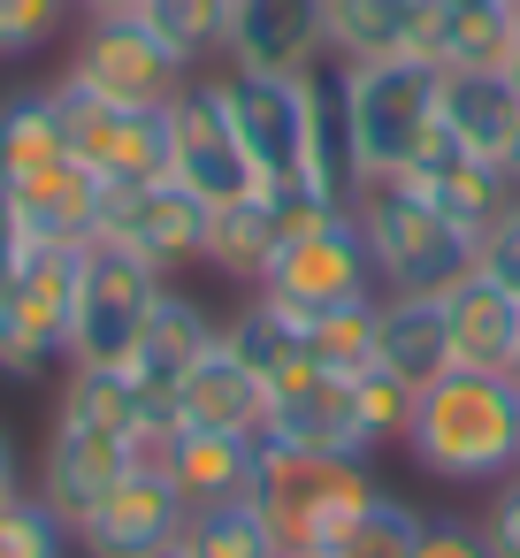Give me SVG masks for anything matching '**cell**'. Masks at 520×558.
Returning a JSON list of instances; mask_svg holds the SVG:
<instances>
[{
  "label": "cell",
  "mask_w": 520,
  "mask_h": 558,
  "mask_svg": "<svg viewBox=\"0 0 520 558\" xmlns=\"http://www.w3.org/2000/svg\"><path fill=\"white\" fill-rule=\"evenodd\" d=\"M169 177H177L184 192H199L207 207L261 192V177H253V161H245V146H238V123H230V108H222V77H192V85L169 100Z\"/></svg>",
  "instance_id": "9"
},
{
  "label": "cell",
  "mask_w": 520,
  "mask_h": 558,
  "mask_svg": "<svg viewBox=\"0 0 520 558\" xmlns=\"http://www.w3.org/2000/svg\"><path fill=\"white\" fill-rule=\"evenodd\" d=\"M199 70H184L138 16H85L77 32V54L62 70V85L93 93V100H116V108H169Z\"/></svg>",
  "instance_id": "8"
},
{
  "label": "cell",
  "mask_w": 520,
  "mask_h": 558,
  "mask_svg": "<svg viewBox=\"0 0 520 558\" xmlns=\"http://www.w3.org/2000/svg\"><path fill=\"white\" fill-rule=\"evenodd\" d=\"M276 199H283V245H276V260H268V276H261L253 291L306 337L329 306L375 299V260H367V245H360L352 207L306 199V192H276Z\"/></svg>",
  "instance_id": "2"
},
{
  "label": "cell",
  "mask_w": 520,
  "mask_h": 558,
  "mask_svg": "<svg viewBox=\"0 0 520 558\" xmlns=\"http://www.w3.org/2000/svg\"><path fill=\"white\" fill-rule=\"evenodd\" d=\"M505 77H512V93H520V47H512V62H505Z\"/></svg>",
  "instance_id": "44"
},
{
  "label": "cell",
  "mask_w": 520,
  "mask_h": 558,
  "mask_svg": "<svg viewBox=\"0 0 520 558\" xmlns=\"http://www.w3.org/2000/svg\"><path fill=\"white\" fill-rule=\"evenodd\" d=\"M436 123H444L467 154L497 161L505 138H512V123H520V93H512L505 70H444V85H436Z\"/></svg>",
  "instance_id": "23"
},
{
  "label": "cell",
  "mask_w": 520,
  "mask_h": 558,
  "mask_svg": "<svg viewBox=\"0 0 520 558\" xmlns=\"http://www.w3.org/2000/svg\"><path fill=\"white\" fill-rule=\"evenodd\" d=\"M138 0H77V16H131Z\"/></svg>",
  "instance_id": "42"
},
{
  "label": "cell",
  "mask_w": 520,
  "mask_h": 558,
  "mask_svg": "<svg viewBox=\"0 0 520 558\" xmlns=\"http://www.w3.org/2000/svg\"><path fill=\"white\" fill-rule=\"evenodd\" d=\"M0 199H9L24 245H93L108 184H100L77 154H62V161L32 169V177H16V184H0Z\"/></svg>",
  "instance_id": "16"
},
{
  "label": "cell",
  "mask_w": 520,
  "mask_h": 558,
  "mask_svg": "<svg viewBox=\"0 0 520 558\" xmlns=\"http://www.w3.org/2000/svg\"><path fill=\"white\" fill-rule=\"evenodd\" d=\"M62 116H70V154L100 177V184H154L169 177V108H116L93 100L77 85H62Z\"/></svg>",
  "instance_id": "11"
},
{
  "label": "cell",
  "mask_w": 520,
  "mask_h": 558,
  "mask_svg": "<svg viewBox=\"0 0 520 558\" xmlns=\"http://www.w3.org/2000/svg\"><path fill=\"white\" fill-rule=\"evenodd\" d=\"M154 558H192V550H184V543H169V550H154Z\"/></svg>",
  "instance_id": "45"
},
{
  "label": "cell",
  "mask_w": 520,
  "mask_h": 558,
  "mask_svg": "<svg viewBox=\"0 0 520 558\" xmlns=\"http://www.w3.org/2000/svg\"><path fill=\"white\" fill-rule=\"evenodd\" d=\"M184 70H199V62H215L222 47H230V0H138L131 9Z\"/></svg>",
  "instance_id": "29"
},
{
  "label": "cell",
  "mask_w": 520,
  "mask_h": 558,
  "mask_svg": "<svg viewBox=\"0 0 520 558\" xmlns=\"http://www.w3.org/2000/svg\"><path fill=\"white\" fill-rule=\"evenodd\" d=\"M177 543H184L192 558H283V535H276V520L261 512V497H215V505H192Z\"/></svg>",
  "instance_id": "26"
},
{
  "label": "cell",
  "mask_w": 520,
  "mask_h": 558,
  "mask_svg": "<svg viewBox=\"0 0 520 558\" xmlns=\"http://www.w3.org/2000/svg\"><path fill=\"white\" fill-rule=\"evenodd\" d=\"M520 47V16L512 0H482V9H451L444 32V70H505Z\"/></svg>",
  "instance_id": "31"
},
{
  "label": "cell",
  "mask_w": 520,
  "mask_h": 558,
  "mask_svg": "<svg viewBox=\"0 0 520 558\" xmlns=\"http://www.w3.org/2000/svg\"><path fill=\"white\" fill-rule=\"evenodd\" d=\"M161 283H169V276H161L154 260H138V253L93 238V245H85V268H77L70 360H85V367H123L131 344H138V329H146V314H154V299H161Z\"/></svg>",
  "instance_id": "7"
},
{
  "label": "cell",
  "mask_w": 520,
  "mask_h": 558,
  "mask_svg": "<svg viewBox=\"0 0 520 558\" xmlns=\"http://www.w3.org/2000/svg\"><path fill=\"white\" fill-rule=\"evenodd\" d=\"M306 352H314V367H329V375H360V367H375V299L329 306V314L306 329Z\"/></svg>",
  "instance_id": "34"
},
{
  "label": "cell",
  "mask_w": 520,
  "mask_h": 558,
  "mask_svg": "<svg viewBox=\"0 0 520 558\" xmlns=\"http://www.w3.org/2000/svg\"><path fill=\"white\" fill-rule=\"evenodd\" d=\"M512 375H520V367H512Z\"/></svg>",
  "instance_id": "48"
},
{
  "label": "cell",
  "mask_w": 520,
  "mask_h": 558,
  "mask_svg": "<svg viewBox=\"0 0 520 558\" xmlns=\"http://www.w3.org/2000/svg\"><path fill=\"white\" fill-rule=\"evenodd\" d=\"M406 451L421 474L489 489L520 466V375H482V367H444L406 421Z\"/></svg>",
  "instance_id": "1"
},
{
  "label": "cell",
  "mask_w": 520,
  "mask_h": 558,
  "mask_svg": "<svg viewBox=\"0 0 520 558\" xmlns=\"http://www.w3.org/2000/svg\"><path fill=\"white\" fill-rule=\"evenodd\" d=\"M230 70H322L329 62V9L322 0H230Z\"/></svg>",
  "instance_id": "15"
},
{
  "label": "cell",
  "mask_w": 520,
  "mask_h": 558,
  "mask_svg": "<svg viewBox=\"0 0 520 558\" xmlns=\"http://www.w3.org/2000/svg\"><path fill=\"white\" fill-rule=\"evenodd\" d=\"M322 9H329V54H337V62H383V54H406L413 0H322Z\"/></svg>",
  "instance_id": "30"
},
{
  "label": "cell",
  "mask_w": 520,
  "mask_h": 558,
  "mask_svg": "<svg viewBox=\"0 0 520 558\" xmlns=\"http://www.w3.org/2000/svg\"><path fill=\"white\" fill-rule=\"evenodd\" d=\"M421 535H428V512L406 505V497H390V489H375L367 512L344 527V543H337L329 558H413Z\"/></svg>",
  "instance_id": "32"
},
{
  "label": "cell",
  "mask_w": 520,
  "mask_h": 558,
  "mask_svg": "<svg viewBox=\"0 0 520 558\" xmlns=\"http://www.w3.org/2000/svg\"><path fill=\"white\" fill-rule=\"evenodd\" d=\"M77 268L85 245H32L9 306H0V375L39 383L47 367H70V322H77Z\"/></svg>",
  "instance_id": "6"
},
{
  "label": "cell",
  "mask_w": 520,
  "mask_h": 558,
  "mask_svg": "<svg viewBox=\"0 0 520 558\" xmlns=\"http://www.w3.org/2000/svg\"><path fill=\"white\" fill-rule=\"evenodd\" d=\"M93 238H108V245H123V253H138V260H154L161 276H177V268H192V260L207 253V199L184 192L177 177L108 184Z\"/></svg>",
  "instance_id": "10"
},
{
  "label": "cell",
  "mask_w": 520,
  "mask_h": 558,
  "mask_svg": "<svg viewBox=\"0 0 520 558\" xmlns=\"http://www.w3.org/2000/svg\"><path fill=\"white\" fill-rule=\"evenodd\" d=\"M436 85L444 70L421 54H383V62H337V108H344V154L352 177H398L413 146L436 131Z\"/></svg>",
  "instance_id": "3"
},
{
  "label": "cell",
  "mask_w": 520,
  "mask_h": 558,
  "mask_svg": "<svg viewBox=\"0 0 520 558\" xmlns=\"http://www.w3.org/2000/svg\"><path fill=\"white\" fill-rule=\"evenodd\" d=\"M222 337V322L192 299V291H177V283H161V299H154V314H146V329H138V344H131V360H123V375L138 383V398L146 405H161V413H177L169 398H177V383H184V367L207 352Z\"/></svg>",
  "instance_id": "17"
},
{
  "label": "cell",
  "mask_w": 520,
  "mask_h": 558,
  "mask_svg": "<svg viewBox=\"0 0 520 558\" xmlns=\"http://www.w3.org/2000/svg\"><path fill=\"white\" fill-rule=\"evenodd\" d=\"M138 413H146V398H138V383H131L123 367H85V360H70L62 398H55V421H85V428L131 436Z\"/></svg>",
  "instance_id": "28"
},
{
  "label": "cell",
  "mask_w": 520,
  "mask_h": 558,
  "mask_svg": "<svg viewBox=\"0 0 520 558\" xmlns=\"http://www.w3.org/2000/svg\"><path fill=\"white\" fill-rule=\"evenodd\" d=\"M261 444L276 451H314V459H367L375 436L360 421V398H352V375H329V367H299L291 383L268 390V421H261Z\"/></svg>",
  "instance_id": "12"
},
{
  "label": "cell",
  "mask_w": 520,
  "mask_h": 558,
  "mask_svg": "<svg viewBox=\"0 0 520 558\" xmlns=\"http://www.w3.org/2000/svg\"><path fill=\"white\" fill-rule=\"evenodd\" d=\"M276 245H283V199L276 192H245V199L207 207V253H199V268H215V276H230V283L253 291L268 276Z\"/></svg>",
  "instance_id": "22"
},
{
  "label": "cell",
  "mask_w": 520,
  "mask_h": 558,
  "mask_svg": "<svg viewBox=\"0 0 520 558\" xmlns=\"http://www.w3.org/2000/svg\"><path fill=\"white\" fill-rule=\"evenodd\" d=\"M512 16H520V0H512Z\"/></svg>",
  "instance_id": "47"
},
{
  "label": "cell",
  "mask_w": 520,
  "mask_h": 558,
  "mask_svg": "<svg viewBox=\"0 0 520 558\" xmlns=\"http://www.w3.org/2000/svg\"><path fill=\"white\" fill-rule=\"evenodd\" d=\"M451 9H482V0H451Z\"/></svg>",
  "instance_id": "46"
},
{
  "label": "cell",
  "mask_w": 520,
  "mask_h": 558,
  "mask_svg": "<svg viewBox=\"0 0 520 558\" xmlns=\"http://www.w3.org/2000/svg\"><path fill=\"white\" fill-rule=\"evenodd\" d=\"M24 489V466H16V436L0 428V497H16Z\"/></svg>",
  "instance_id": "41"
},
{
  "label": "cell",
  "mask_w": 520,
  "mask_h": 558,
  "mask_svg": "<svg viewBox=\"0 0 520 558\" xmlns=\"http://www.w3.org/2000/svg\"><path fill=\"white\" fill-rule=\"evenodd\" d=\"M169 482L184 489V505H215V497H253V482H261V436H222V428H177V451H169Z\"/></svg>",
  "instance_id": "24"
},
{
  "label": "cell",
  "mask_w": 520,
  "mask_h": 558,
  "mask_svg": "<svg viewBox=\"0 0 520 558\" xmlns=\"http://www.w3.org/2000/svg\"><path fill=\"white\" fill-rule=\"evenodd\" d=\"M398 184H406V192H421L436 215H451V222H459V230H474V238H482V230L497 222V207L512 199V177H505L497 161L467 154L444 123L413 146V161L398 169Z\"/></svg>",
  "instance_id": "14"
},
{
  "label": "cell",
  "mask_w": 520,
  "mask_h": 558,
  "mask_svg": "<svg viewBox=\"0 0 520 558\" xmlns=\"http://www.w3.org/2000/svg\"><path fill=\"white\" fill-rule=\"evenodd\" d=\"M261 512L283 535V558H329L344 543V527L367 512L375 474L367 459H314V451H276L261 444V482H253Z\"/></svg>",
  "instance_id": "5"
},
{
  "label": "cell",
  "mask_w": 520,
  "mask_h": 558,
  "mask_svg": "<svg viewBox=\"0 0 520 558\" xmlns=\"http://www.w3.org/2000/svg\"><path fill=\"white\" fill-rule=\"evenodd\" d=\"M131 466V444L108 436V428H85V421H55L47 428V459H39V497L77 527Z\"/></svg>",
  "instance_id": "18"
},
{
  "label": "cell",
  "mask_w": 520,
  "mask_h": 558,
  "mask_svg": "<svg viewBox=\"0 0 520 558\" xmlns=\"http://www.w3.org/2000/svg\"><path fill=\"white\" fill-rule=\"evenodd\" d=\"M444 322H451V367H482V375L520 367V299L482 268L444 291Z\"/></svg>",
  "instance_id": "20"
},
{
  "label": "cell",
  "mask_w": 520,
  "mask_h": 558,
  "mask_svg": "<svg viewBox=\"0 0 520 558\" xmlns=\"http://www.w3.org/2000/svg\"><path fill=\"white\" fill-rule=\"evenodd\" d=\"M184 489L161 474V466H123V482L70 527L85 558H154L184 535Z\"/></svg>",
  "instance_id": "13"
},
{
  "label": "cell",
  "mask_w": 520,
  "mask_h": 558,
  "mask_svg": "<svg viewBox=\"0 0 520 558\" xmlns=\"http://www.w3.org/2000/svg\"><path fill=\"white\" fill-rule=\"evenodd\" d=\"M222 344H230V352H238V360L261 375V390L291 383V375L314 360V352H306V337H299V329H291V322H283V314H276L261 291H253V299H245V306L222 322Z\"/></svg>",
  "instance_id": "27"
},
{
  "label": "cell",
  "mask_w": 520,
  "mask_h": 558,
  "mask_svg": "<svg viewBox=\"0 0 520 558\" xmlns=\"http://www.w3.org/2000/svg\"><path fill=\"white\" fill-rule=\"evenodd\" d=\"M62 154H70V116H62L55 85H24V93L0 100V184H16Z\"/></svg>",
  "instance_id": "25"
},
{
  "label": "cell",
  "mask_w": 520,
  "mask_h": 558,
  "mask_svg": "<svg viewBox=\"0 0 520 558\" xmlns=\"http://www.w3.org/2000/svg\"><path fill=\"white\" fill-rule=\"evenodd\" d=\"M77 0H0V62H16V54H39L47 39H62Z\"/></svg>",
  "instance_id": "36"
},
{
  "label": "cell",
  "mask_w": 520,
  "mask_h": 558,
  "mask_svg": "<svg viewBox=\"0 0 520 558\" xmlns=\"http://www.w3.org/2000/svg\"><path fill=\"white\" fill-rule=\"evenodd\" d=\"M413 558H489V543H482L474 520H428V535H421Z\"/></svg>",
  "instance_id": "39"
},
{
  "label": "cell",
  "mask_w": 520,
  "mask_h": 558,
  "mask_svg": "<svg viewBox=\"0 0 520 558\" xmlns=\"http://www.w3.org/2000/svg\"><path fill=\"white\" fill-rule=\"evenodd\" d=\"M474 268L489 276V283H505L512 299H520V192L497 207V222L474 238Z\"/></svg>",
  "instance_id": "37"
},
{
  "label": "cell",
  "mask_w": 520,
  "mask_h": 558,
  "mask_svg": "<svg viewBox=\"0 0 520 558\" xmlns=\"http://www.w3.org/2000/svg\"><path fill=\"white\" fill-rule=\"evenodd\" d=\"M352 222H360V245H367L383 291L444 299L451 283L474 276V230H459L451 215H436V207H428L421 192H406L398 177L360 184V192H352Z\"/></svg>",
  "instance_id": "4"
},
{
  "label": "cell",
  "mask_w": 520,
  "mask_h": 558,
  "mask_svg": "<svg viewBox=\"0 0 520 558\" xmlns=\"http://www.w3.org/2000/svg\"><path fill=\"white\" fill-rule=\"evenodd\" d=\"M70 520L39 497V489H16L0 497V558H70Z\"/></svg>",
  "instance_id": "33"
},
{
  "label": "cell",
  "mask_w": 520,
  "mask_h": 558,
  "mask_svg": "<svg viewBox=\"0 0 520 558\" xmlns=\"http://www.w3.org/2000/svg\"><path fill=\"white\" fill-rule=\"evenodd\" d=\"M482 543H489V558H520V466L505 474V482H489V505H482Z\"/></svg>",
  "instance_id": "38"
},
{
  "label": "cell",
  "mask_w": 520,
  "mask_h": 558,
  "mask_svg": "<svg viewBox=\"0 0 520 558\" xmlns=\"http://www.w3.org/2000/svg\"><path fill=\"white\" fill-rule=\"evenodd\" d=\"M24 230H16V215H9V199H0V306H9V283H16V268H24Z\"/></svg>",
  "instance_id": "40"
},
{
  "label": "cell",
  "mask_w": 520,
  "mask_h": 558,
  "mask_svg": "<svg viewBox=\"0 0 520 558\" xmlns=\"http://www.w3.org/2000/svg\"><path fill=\"white\" fill-rule=\"evenodd\" d=\"M352 398H360V421H367L375 444H406V421H413V398H421L406 375H390V367L375 360V367L352 375Z\"/></svg>",
  "instance_id": "35"
},
{
  "label": "cell",
  "mask_w": 520,
  "mask_h": 558,
  "mask_svg": "<svg viewBox=\"0 0 520 558\" xmlns=\"http://www.w3.org/2000/svg\"><path fill=\"white\" fill-rule=\"evenodd\" d=\"M177 428H222V436H261V421H268V390H261V375L215 337L192 367H184V383H177Z\"/></svg>",
  "instance_id": "19"
},
{
  "label": "cell",
  "mask_w": 520,
  "mask_h": 558,
  "mask_svg": "<svg viewBox=\"0 0 520 558\" xmlns=\"http://www.w3.org/2000/svg\"><path fill=\"white\" fill-rule=\"evenodd\" d=\"M375 360L390 375H406L413 390H428L444 367H451V322H444V299H421V291H375Z\"/></svg>",
  "instance_id": "21"
},
{
  "label": "cell",
  "mask_w": 520,
  "mask_h": 558,
  "mask_svg": "<svg viewBox=\"0 0 520 558\" xmlns=\"http://www.w3.org/2000/svg\"><path fill=\"white\" fill-rule=\"evenodd\" d=\"M497 169L512 177V192H520V123H512V138H505V154H497Z\"/></svg>",
  "instance_id": "43"
}]
</instances>
